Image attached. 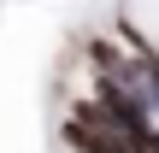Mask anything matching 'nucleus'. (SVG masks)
<instances>
[{
	"mask_svg": "<svg viewBox=\"0 0 159 153\" xmlns=\"http://www.w3.org/2000/svg\"><path fill=\"white\" fill-rule=\"evenodd\" d=\"M65 142L77 153H148L142 142H130V136L112 130V118L100 112V100H89V106H77V112L65 118Z\"/></svg>",
	"mask_w": 159,
	"mask_h": 153,
	"instance_id": "obj_1",
	"label": "nucleus"
}]
</instances>
